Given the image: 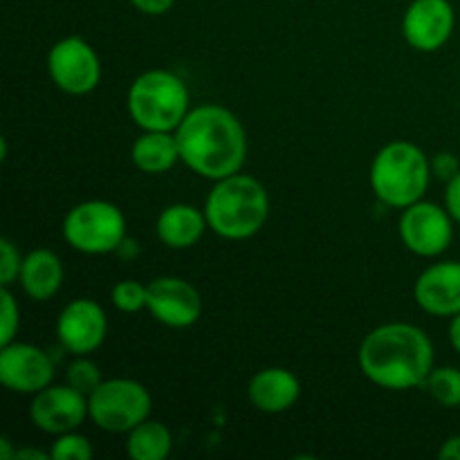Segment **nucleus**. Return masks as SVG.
<instances>
[{
    "label": "nucleus",
    "mask_w": 460,
    "mask_h": 460,
    "mask_svg": "<svg viewBox=\"0 0 460 460\" xmlns=\"http://www.w3.org/2000/svg\"><path fill=\"white\" fill-rule=\"evenodd\" d=\"M180 160L207 180H223L245 164L247 137L234 112L220 106L189 111L175 130Z\"/></svg>",
    "instance_id": "f257e3e1"
},
{
    "label": "nucleus",
    "mask_w": 460,
    "mask_h": 460,
    "mask_svg": "<svg viewBox=\"0 0 460 460\" xmlns=\"http://www.w3.org/2000/svg\"><path fill=\"white\" fill-rule=\"evenodd\" d=\"M359 367L382 389H413L425 385L434 371V346L418 326L386 323L368 332L362 341Z\"/></svg>",
    "instance_id": "f03ea898"
},
{
    "label": "nucleus",
    "mask_w": 460,
    "mask_h": 460,
    "mask_svg": "<svg viewBox=\"0 0 460 460\" xmlns=\"http://www.w3.org/2000/svg\"><path fill=\"white\" fill-rule=\"evenodd\" d=\"M268 214V191L252 175L234 173L216 180V187L207 196V225L229 241L254 236L265 225Z\"/></svg>",
    "instance_id": "7ed1b4c3"
},
{
    "label": "nucleus",
    "mask_w": 460,
    "mask_h": 460,
    "mask_svg": "<svg viewBox=\"0 0 460 460\" xmlns=\"http://www.w3.org/2000/svg\"><path fill=\"white\" fill-rule=\"evenodd\" d=\"M431 162L411 142L386 144L371 164V189L385 205L407 209L429 187Z\"/></svg>",
    "instance_id": "20e7f679"
},
{
    "label": "nucleus",
    "mask_w": 460,
    "mask_h": 460,
    "mask_svg": "<svg viewBox=\"0 0 460 460\" xmlns=\"http://www.w3.org/2000/svg\"><path fill=\"white\" fill-rule=\"evenodd\" d=\"M128 112L142 130L173 133L189 115V90L169 70H148L128 90Z\"/></svg>",
    "instance_id": "39448f33"
},
{
    "label": "nucleus",
    "mask_w": 460,
    "mask_h": 460,
    "mask_svg": "<svg viewBox=\"0 0 460 460\" xmlns=\"http://www.w3.org/2000/svg\"><path fill=\"white\" fill-rule=\"evenodd\" d=\"M63 238L84 254H111L124 243L126 218L112 202H81L67 211L63 220Z\"/></svg>",
    "instance_id": "423d86ee"
},
{
    "label": "nucleus",
    "mask_w": 460,
    "mask_h": 460,
    "mask_svg": "<svg viewBox=\"0 0 460 460\" xmlns=\"http://www.w3.org/2000/svg\"><path fill=\"white\" fill-rule=\"evenodd\" d=\"M88 411L94 425L111 434H126L151 413V395L146 386L126 377L103 380L88 395Z\"/></svg>",
    "instance_id": "0eeeda50"
},
{
    "label": "nucleus",
    "mask_w": 460,
    "mask_h": 460,
    "mask_svg": "<svg viewBox=\"0 0 460 460\" xmlns=\"http://www.w3.org/2000/svg\"><path fill=\"white\" fill-rule=\"evenodd\" d=\"M48 72L54 85L67 94H88L97 88L102 66L97 52L79 36H67L52 45L48 54Z\"/></svg>",
    "instance_id": "6e6552de"
},
{
    "label": "nucleus",
    "mask_w": 460,
    "mask_h": 460,
    "mask_svg": "<svg viewBox=\"0 0 460 460\" xmlns=\"http://www.w3.org/2000/svg\"><path fill=\"white\" fill-rule=\"evenodd\" d=\"M452 216L434 202H413L400 218V236L407 250L418 256H438L454 238Z\"/></svg>",
    "instance_id": "1a4fd4ad"
},
{
    "label": "nucleus",
    "mask_w": 460,
    "mask_h": 460,
    "mask_svg": "<svg viewBox=\"0 0 460 460\" xmlns=\"http://www.w3.org/2000/svg\"><path fill=\"white\" fill-rule=\"evenodd\" d=\"M85 416H90L88 395L76 391L67 382L61 386L49 385L48 389L39 391L30 404L31 425L52 436L75 431L85 420Z\"/></svg>",
    "instance_id": "9d476101"
},
{
    "label": "nucleus",
    "mask_w": 460,
    "mask_h": 460,
    "mask_svg": "<svg viewBox=\"0 0 460 460\" xmlns=\"http://www.w3.org/2000/svg\"><path fill=\"white\" fill-rule=\"evenodd\" d=\"M54 380V364L45 350L31 344L3 346L0 350V382L9 391L25 395H36L48 389Z\"/></svg>",
    "instance_id": "9b49d317"
},
{
    "label": "nucleus",
    "mask_w": 460,
    "mask_h": 460,
    "mask_svg": "<svg viewBox=\"0 0 460 460\" xmlns=\"http://www.w3.org/2000/svg\"><path fill=\"white\" fill-rule=\"evenodd\" d=\"M146 308L169 328H189L200 319V292L178 277H162L148 283Z\"/></svg>",
    "instance_id": "f8f14e48"
},
{
    "label": "nucleus",
    "mask_w": 460,
    "mask_h": 460,
    "mask_svg": "<svg viewBox=\"0 0 460 460\" xmlns=\"http://www.w3.org/2000/svg\"><path fill=\"white\" fill-rule=\"evenodd\" d=\"M456 13L449 0H413L402 18L404 39L420 52L440 49L452 39Z\"/></svg>",
    "instance_id": "ddd939ff"
},
{
    "label": "nucleus",
    "mask_w": 460,
    "mask_h": 460,
    "mask_svg": "<svg viewBox=\"0 0 460 460\" xmlns=\"http://www.w3.org/2000/svg\"><path fill=\"white\" fill-rule=\"evenodd\" d=\"M108 319L102 305L90 299H76L61 310L57 335L72 355H88L106 340Z\"/></svg>",
    "instance_id": "4468645a"
},
{
    "label": "nucleus",
    "mask_w": 460,
    "mask_h": 460,
    "mask_svg": "<svg viewBox=\"0 0 460 460\" xmlns=\"http://www.w3.org/2000/svg\"><path fill=\"white\" fill-rule=\"evenodd\" d=\"M416 304L436 317H454L460 313V263L443 261L418 277L413 288Z\"/></svg>",
    "instance_id": "2eb2a0df"
},
{
    "label": "nucleus",
    "mask_w": 460,
    "mask_h": 460,
    "mask_svg": "<svg viewBox=\"0 0 460 460\" xmlns=\"http://www.w3.org/2000/svg\"><path fill=\"white\" fill-rule=\"evenodd\" d=\"M247 395L259 411L283 413L295 407L301 395V385L292 371L272 367L263 368L252 377Z\"/></svg>",
    "instance_id": "dca6fc26"
},
{
    "label": "nucleus",
    "mask_w": 460,
    "mask_h": 460,
    "mask_svg": "<svg viewBox=\"0 0 460 460\" xmlns=\"http://www.w3.org/2000/svg\"><path fill=\"white\" fill-rule=\"evenodd\" d=\"M207 227V216L193 205H171L157 218V236L171 250L193 247Z\"/></svg>",
    "instance_id": "f3484780"
},
{
    "label": "nucleus",
    "mask_w": 460,
    "mask_h": 460,
    "mask_svg": "<svg viewBox=\"0 0 460 460\" xmlns=\"http://www.w3.org/2000/svg\"><path fill=\"white\" fill-rule=\"evenodd\" d=\"M21 286L34 301H48L58 292L63 283V265L49 250H34L22 259Z\"/></svg>",
    "instance_id": "a211bd4d"
},
{
    "label": "nucleus",
    "mask_w": 460,
    "mask_h": 460,
    "mask_svg": "<svg viewBox=\"0 0 460 460\" xmlns=\"http://www.w3.org/2000/svg\"><path fill=\"white\" fill-rule=\"evenodd\" d=\"M133 162L144 173H166L180 160V146L175 133L166 130H144L133 144Z\"/></svg>",
    "instance_id": "6ab92c4d"
},
{
    "label": "nucleus",
    "mask_w": 460,
    "mask_h": 460,
    "mask_svg": "<svg viewBox=\"0 0 460 460\" xmlns=\"http://www.w3.org/2000/svg\"><path fill=\"white\" fill-rule=\"evenodd\" d=\"M171 431L162 422L144 420L128 431V456L133 460H164L171 454Z\"/></svg>",
    "instance_id": "aec40b11"
},
{
    "label": "nucleus",
    "mask_w": 460,
    "mask_h": 460,
    "mask_svg": "<svg viewBox=\"0 0 460 460\" xmlns=\"http://www.w3.org/2000/svg\"><path fill=\"white\" fill-rule=\"evenodd\" d=\"M422 386H427L431 398H434L438 404H443V407H449V409L460 407V368H454V367L434 368Z\"/></svg>",
    "instance_id": "412c9836"
},
{
    "label": "nucleus",
    "mask_w": 460,
    "mask_h": 460,
    "mask_svg": "<svg viewBox=\"0 0 460 460\" xmlns=\"http://www.w3.org/2000/svg\"><path fill=\"white\" fill-rule=\"evenodd\" d=\"M66 382L70 386H75L76 391H81L84 395H90L103 380L102 371H99V367L93 359H88L85 355H76V359H72L67 364Z\"/></svg>",
    "instance_id": "4be33fe9"
},
{
    "label": "nucleus",
    "mask_w": 460,
    "mask_h": 460,
    "mask_svg": "<svg viewBox=\"0 0 460 460\" xmlns=\"http://www.w3.org/2000/svg\"><path fill=\"white\" fill-rule=\"evenodd\" d=\"M93 445L85 436L76 434V431H67V434L57 436L52 443L49 456L54 460H90L93 458Z\"/></svg>",
    "instance_id": "5701e85b"
},
{
    "label": "nucleus",
    "mask_w": 460,
    "mask_h": 460,
    "mask_svg": "<svg viewBox=\"0 0 460 460\" xmlns=\"http://www.w3.org/2000/svg\"><path fill=\"white\" fill-rule=\"evenodd\" d=\"M148 301V286H142L139 281H119L112 288V304L121 313H139L142 308H146Z\"/></svg>",
    "instance_id": "b1692460"
},
{
    "label": "nucleus",
    "mask_w": 460,
    "mask_h": 460,
    "mask_svg": "<svg viewBox=\"0 0 460 460\" xmlns=\"http://www.w3.org/2000/svg\"><path fill=\"white\" fill-rule=\"evenodd\" d=\"M22 256L9 238H0V286L9 288L21 277Z\"/></svg>",
    "instance_id": "393cba45"
},
{
    "label": "nucleus",
    "mask_w": 460,
    "mask_h": 460,
    "mask_svg": "<svg viewBox=\"0 0 460 460\" xmlns=\"http://www.w3.org/2000/svg\"><path fill=\"white\" fill-rule=\"evenodd\" d=\"M0 314H3V328H0V346L12 344L18 332V304L9 288H0Z\"/></svg>",
    "instance_id": "a878e982"
},
{
    "label": "nucleus",
    "mask_w": 460,
    "mask_h": 460,
    "mask_svg": "<svg viewBox=\"0 0 460 460\" xmlns=\"http://www.w3.org/2000/svg\"><path fill=\"white\" fill-rule=\"evenodd\" d=\"M431 173L436 175V178L445 180V182H449L452 178H456L460 173V162L458 157L454 155V153H436L434 160H431Z\"/></svg>",
    "instance_id": "bb28decb"
},
{
    "label": "nucleus",
    "mask_w": 460,
    "mask_h": 460,
    "mask_svg": "<svg viewBox=\"0 0 460 460\" xmlns=\"http://www.w3.org/2000/svg\"><path fill=\"white\" fill-rule=\"evenodd\" d=\"M445 209L449 211L456 223H460V173L447 182V191H445Z\"/></svg>",
    "instance_id": "cd10ccee"
},
{
    "label": "nucleus",
    "mask_w": 460,
    "mask_h": 460,
    "mask_svg": "<svg viewBox=\"0 0 460 460\" xmlns=\"http://www.w3.org/2000/svg\"><path fill=\"white\" fill-rule=\"evenodd\" d=\"M175 0H130L135 9L148 13V16H160V13L169 12L173 7Z\"/></svg>",
    "instance_id": "c85d7f7f"
},
{
    "label": "nucleus",
    "mask_w": 460,
    "mask_h": 460,
    "mask_svg": "<svg viewBox=\"0 0 460 460\" xmlns=\"http://www.w3.org/2000/svg\"><path fill=\"white\" fill-rule=\"evenodd\" d=\"M438 456L443 460H460V436H452L443 443Z\"/></svg>",
    "instance_id": "c756f323"
},
{
    "label": "nucleus",
    "mask_w": 460,
    "mask_h": 460,
    "mask_svg": "<svg viewBox=\"0 0 460 460\" xmlns=\"http://www.w3.org/2000/svg\"><path fill=\"white\" fill-rule=\"evenodd\" d=\"M13 458H18V460H22V458L48 460V458H52V456H49V452L45 454V452H40V449H34V447H22V449H16V452H13Z\"/></svg>",
    "instance_id": "7c9ffc66"
},
{
    "label": "nucleus",
    "mask_w": 460,
    "mask_h": 460,
    "mask_svg": "<svg viewBox=\"0 0 460 460\" xmlns=\"http://www.w3.org/2000/svg\"><path fill=\"white\" fill-rule=\"evenodd\" d=\"M449 341H452L454 349L460 353V313L454 314L452 323H449Z\"/></svg>",
    "instance_id": "2f4dec72"
},
{
    "label": "nucleus",
    "mask_w": 460,
    "mask_h": 460,
    "mask_svg": "<svg viewBox=\"0 0 460 460\" xmlns=\"http://www.w3.org/2000/svg\"><path fill=\"white\" fill-rule=\"evenodd\" d=\"M0 456H3L4 460H9V458H13V454H12V449H9V440L7 438H3L0 440Z\"/></svg>",
    "instance_id": "473e14b6"
}]
</instances>
